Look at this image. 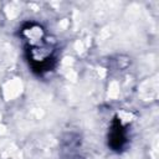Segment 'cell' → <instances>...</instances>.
<instances>
[{
  "label": "cell",
  "instance_id": "obj_1",
  "mask_svg": "<svg viewBox=\"0 0 159 159\" xmlns=\"http://www.w3.org/2000/svg\"><path fill=\"white\" fill-rule=\"evenodd\" d=\"M21 36L32 70L40 75L50 71L55 62V46L42 26L35 22H29L22 27Z\"/></svg>",
  "mask_w": 159,
  "mask_h": 159
},
{
  "label": "cell",
  "instance_id": "obj_2",
  "mask_svg": "<svg viewBox=\"0 0 159 159\" xmlns=\"http://www.w3.org/2000/svg\"><path fill=\"white\" fill-rule=\"evenodd\" d=\"M127 143H128L127 128L123 125V123L118 118H116L111 124V129L108 134V145L113 150L120 152L122 149L125 148Z\"/></svg>",
  "mask_w": 159,
  "mask_h": 159
},
{
  "label": "cell",
  "instance_id": "obj_3",
  "mask_svg": "<svg viewBox=\"0 0 159 159\" xmlns=\"http://www.w3.org/2000/svg\"><path fill=\"white\" fill-rule=\"evenodd\" d=\"M81 138L78 134L68 133L61 143V158L62 159H80Z\"/></svg>",
  "mask_w": 159,
  "mask_h": 159
}]
</instances>
